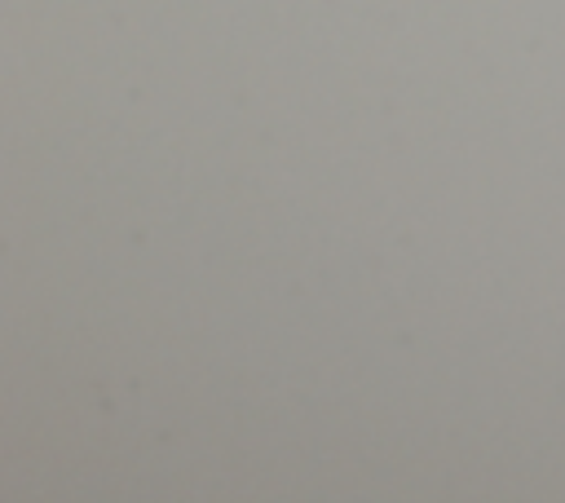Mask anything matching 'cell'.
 Here are the masks:
<instances>
[]
</instances>
